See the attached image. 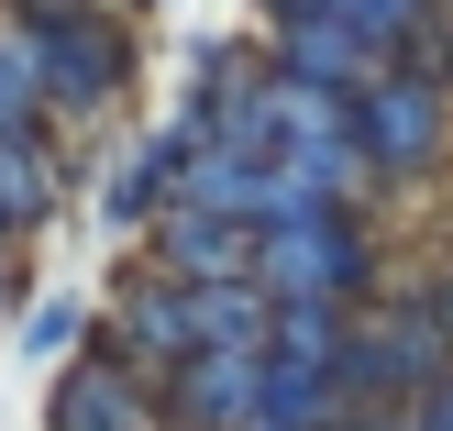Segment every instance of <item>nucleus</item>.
<instances>
[{
  "label": "nucleus",
  "instance_id": "obj_1",
  "mask_svg": "<svg viewBox=\"0 0 453 431\" xmlns=\"http://www.w3.org/2000/svg\"><path fill=\"white\" fill-rule=\"evenodd\" d=\"M22 44H34V78L56 111H111L133 78V34L100 12V0H22Z\"/></svg>",
  "mask_w": 453,
  "mask_h": 431
},
{
  "label": "nucleus",
  "instance_id": "obj_2",
  "mask_svg": "<svg viewBox=\"0 0 453 431\" xmlns=\"http://www.w3.org/2000/svg\"><path fill=\"white\" fill-rule=\"evenodd\" d=\"M255 288L288 310H343L354 288H365V233H354V211H288L255 233Z\"/></svg>",
  "mask_w": 453,
  "mask_h": 431
},
{
  "label": "nucleus",
  "instance_id": "obj_3",
  "mask_svg": "<svg viewBox=\"0 0 453 431\" xmlns=\"http://www.w3.org/2000/svg\"><path fill=\"white\" fill-rule=\"evenodd\" d=\"M442 354H453V332L432 321V310H388L376 332H343V410L354 398H420V388H442Z\"/></svg>",
  "mask_w": 453,
  "mask_h": 431
},
{
  "label": "nucleus",
  "instance_id": "obj_4",
  "mask_svg": "<svg viewBox=\"0 0 453 431\" xmlns=\"http://www.w3.org/2000/svg\"><path fill=\"white\" fill-rule=\"evenodd\" d=\"M343 122H354V155L365 166H420L432 155V133H442V100H432V78H376V89H354L343 100Z\"/></svg>",
  "mask_w": 453,
  "mask_h": 431
},
{
  "label": "nucleus",
  "instance_id": "obj_5",
  "mask_svg": "<svg viewBox=\"0 0 453 431\" xmlns=\"http://www.w3.org/2000/svg\"><path fill=\"white\" fill-rule=\"evenodd\" d=\"M155 277H177V288H233V277H255V221H221V211L166 199V221H155Z\"/></svg>",
  "mask_w": 453,
  "mask_h": 431
},
{
  "label": "nucleus",
  "instance_id": "obj_6",
  "mask_svg": "<svg viewBox=\"0 0 453 431\" xmlns=\"http://www.w3.org/2000/svg\"><path fill=\"white\" fill-rule=\"evenodd\" d=\"M155 388H166V420L177 431H255V354H243V343L188 354V366H166Z\"/></svg>",
  "mask_w": 453,
  "mask_h": 431
},
{
  "label": "nucleus",
  "instance_id": "obj_7",
  "mask_svg": "<svg viewBox=\"0 0 453 431\" xmlns=\"http://www.w3.org/2000/svg\"><path fill=\"white\" fill-rule=\"evenodd\" d=\"M44 431H155V398L133 366H111V354H88V366L56 376V410H44Z\"/></svg>",
  "mask_w": 453,
  "mask_h": 431
},
{
  "label": "nucleus",
  "instance_id": "obj_8",
  "mask_svg": "<svg viewBox=\"0 0 453 431\" xmlns=\"http://www.w3.org/2000/svg\"><path fill=\"white\" fill-rule=\"evenodd\" d=\"M22 343H34V354H66V343H78V299H44L34 321H22Z\"/></svg>",
  "mask_w": 453,
  "mask_h": 431
},
{
  "label": "nucleus",
  "instance_id": "obj_9",
  "mask_svg": "<svg viewBox=\"0 0 453 431\" xmlns=\"http://www.w3.org/2000/svg\"><path fill=\"white\" fill-rule=\"evenodd\" d=\"M410 410H420L410 431H453V376H442V388H420V398H410Z\"/></svg>",
  "mask_w": 453,
  "mask_h": 431
},
{
  "label": "nucleus",
  "instance_id": "obj_10",
  "mask_svg": "<svg viewBox=\"0 0 453 431\" xmlns=\"http://www.w3.org/2000/svg\"><path fill=\"white\" fill-rule=\"evenodd\" d=\"M288 12H310V0H265V22H288Z\"/></svg>",
  "mask_w": 453,
  "mask_h": 431
}]
</instances>
